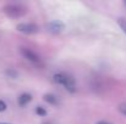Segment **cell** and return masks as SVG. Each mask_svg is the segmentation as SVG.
Instances as JSON below:
<instances>
[{
  "mask_svg": "<svg viewBox=\"0 0 126 124\" xmlns=\"http://www.w3.org/2000/svg\"><path fill=\"white\" fill-rule=\"evenodd\" d=\"M47 124H49V123H47Z\"/></svg>",
  "mask_w": 126,
  "mask_h": 124,
  "instance_id": "16",
  "label": "cell"
},
{
  "mask_svg": "<svg viewBox=\"0 0 126 124\" xmlns=\"http://www.w3.org/2000/svg\"><path fill=\"white\" fill-rule=\"evenodd\" d=\"M36 113L38 116H41V117H44V116H47V110L43 108L42 106H37L36 107Z\"/></svg>",
  "mask_w": 126,
  "mask_h": 124,
  "instance_id": "9",
  "label": "cell"
},
{
  "mask_svg": "<svg viewBox=\"0 0 126 124\" xmlns=\"http://www.w3.org/2000/svg\"><path fill=\"white\" fill-rule=\"evenodd\" d=\"M2 11L9 17L17 18V17H22L27 13V7L21 4H7L2 7Z\"/></svg>",
  "mask_w": 126,
  "mask_h": 124,
  "instance_id": "2",
  "label": "cell"
},
{
  "mask_svg": "<svg viewBox=\"0 0 126 124\" xmlns=\"http://www.w3.org/2000/svg\"><path fill=\"white\" fill-rule=\"evenodd\" d=\"M20 52H21V55H22L27 61H30V62H32V63H34V65H39V63H41V57H39L34 51H32V50H30V49H26V47H21V49H20Z\"/></svg>",
  "mask_w": 126,
  "mask_h": 124,
  "instance_id": "4",
  "label": "cell"
},
{
  "mask_svg": "<svg viewBox=\"0 0 126 124\" xmlns=\"http://www.w3.org/2000/svg\"><path fill=\"white\" fill-rule=\"evenodd\" d=\"M118 24L120 26V28L124 31V33L126 34V20H124V18H119V20H118Z\"/></svg>",
  "mask_w": 126,
  "mask_h": 124,
  "instance_id": "10",
  "label": "cell"
},
{
  "mask_svg": "<svg viewBox=\"0 0 126 124\" xmlns=\"http://www.w3.org/2000/svg\"><path fill=\"white\" fill-rule=\"evenodd\" d=\"M95 124H111V123H109V122H107V121H99V122H97Z\"/></svg>",
  "mask_w": 126,
  "mask_h": 124,
  "instance_id": "13",
  "label": "cell"
},
{
  "mask_svg": "<svg viewBox=\"0 0 126 124\" xmlns=\"http://www.w3.org/2000/svg\"><path fill=\"white\" fill-rule=\"evenodd\" d=\"M7 108V106H6V103L2 101V100H0V112H4L5 110Z\"/></svg>",
  "mask_w": 126,
  "mask_h": 124,
  "instance_id": "12",
  "label": "cell"
},
{
  "mask_svg": "<svg viewBox=\"0 0 126 124\" xmlns=\"http://www.w3.org/2000/svg\"><path fill=\"white\" fill-rule=\"evenodd\" d=\"M118 110H119V112H120L121 114L126 116V102L120 103V105H119V107H118Z\"/></svg>",
  "mask_w": 126,
  "mask_h": 124,
  "instance_id": "11",
  "label": "cell"
},
{
  "mask_svg": "<svg viewBox=\"0 0 126 124\" xmlns=\"http://www.w3.org/2000/svg\"><path fill=\"white\" fill-rule=\"evenodd\" d=\"M31 100H32V95L28 94V92H23V94H21L20 97H18V105L23 107V106H26L27 103H30Z\"/></svg>",
  "mask_w": 126,
  "mask_h": 124,
  "instance_id": "7",
  "label": "cell"
},
{
  "mask_svg": "<svg viewBox=\"0 0 126 124\" xmlns=\"http://www.w3.org/2000/svg\"><path fill=\"white\" fill-rule=\"evenodd\" d=\"M0 124H12V123H0Z\"/></svg>",
  "mask_w": 126,
  "mask_h": 124,
  "instance_id": "14",
  "label": "cell"
},
{
  "mask_svg": "<svg viewBox=\"0 0 126 124\" xmlns=\"http://www.w3.org/2000/svg\"><path fill=\"white\" fill-rule=\"evenodd\" d=\"M47 28H48V32H50L51 34H59L65 29V24L61 21H51L48 23Z\"/></svg>",
  "mask_w": 126,
  "mask_h": 124,
  "instance_id": "5",
  "label": "cell"
},
{
  "mask_svg": "<svg viewBox=\"0 0 126 124\" xmlns=\"http://www.w3.org/2000/svg\"><path fill=\"white\" fill-rule=\"evenodd\" d=\"M53 79L56 84L63 85L69 92L72 94L76 91V82L71 76H69L66 73H56V74H54Z\"/></svg>",
  "mask_w": 126,
  "mask_h": 124,
  "instance_id": "1",
  "label": "cell"
},
{
  "mask_svg": "<svg viewBox=\"0 0 126 124\" xmlns=\"http://www.w3.org/2000/svg\"><path fill=\"white\" fill-rule=\"evenodd\" d=\"M16 29L23 34H36L39 32V27L34 23H20L17 24Z\"/></svg>",
  "mask_w": 126,
  "mask_h": 124,
  "instance_id": "3",
  "label": "cell"
},
{
  "mask_svg": "<svg viewBox=\"0 0 126 124\" xmlns=\"http://www.w3.org/2000/svg\"><path fill=\"white\" fill-rule=\"evenodd\" d=\"M5 73H6V76L10 77L11 79H16V78L18 77V73H17L16 71H14V69H7Z\"/></svg>",
  "mask_w": 126,
  "mask_h": 124,
  "instance_id": "8",
  "label": "cell"
},
{
  "mask_svg": "<svg viewBox=\"0 0 126 124\" xmlns=\"http://www.w3.org/2000/svg\"><path fill=\"white\" fill-rule=\"evenodd\" d=\"M43 99H44L45 102H48V103H50V105H53V106H59V105H60L59 99H58L54 94H45V95L43 96Z\"/></svg>",
  "mask_w": 126,
  "mask_h": 124,
  "instance_id": "6",
  "label": "cell"
},
{
  "mask_svg": "<svg viewBox=\"0 0 126 124\" xmlns=\"http://www.w3.org/2000/svg\"><path fill=\"white\" fill-rule=\"evenodd\" d=\"M124 5H125V6H126V1H125V2H124Z\"/></svg>",
  "mask_w": 126,
  "mask_h": 124,
  "instance_id": "15",
  "label": "cell"
}]
</instances>
